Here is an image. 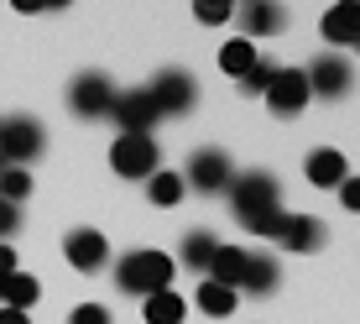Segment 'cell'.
<instances>
[{
	"label": "cell",
	"instance_id": "obj_22",
	"mask_svg": "<svg viewBox=\"0 0 360 324\" xmlns=\"http://www.w3.org/2000/svg\"><path fill=\"white\" fill-rule=\"evenodd\" d=\"M256 58H262V53H256V47H251V42L240 37V42H230L225 53H219V63H225V73H235V79H245V73L256 68Z\"/></svg>",
	"mask_w": 360,
	"mask_h": 324
},
{
	"label": "cell",
	"instance_id": "obj_21",
	"mask_svg": "<svg viewBox=\"0 0 360 324\" xmlns=\"http://www.w3.org/2000/svg\"><path fill=\"white\" fill-rule=\"evenodd\" d=\"M240 288L271 293V288H277V261H271V256H251V261H245V282H240Z\"/></svg>",
	"mask_w": 360,
	"mask_h": 324
},
{
	"label": "cell",
	"instance_id": "obj_31",
	"mask_svg": "<svg viewBox=\"0 0 360 324\" xmlns=\"http://www.w3.org/2000/svg\"><path fill=\"white\" fill-rule=\"evenodd\" d=\"M11 278H16V251H11V246H0V288H6Z\"/></svg>",
	"mask_w": 360,
	"mask_h": 324
},
{
	"label": "cell",
	"instance_id": "obj_12",
	"mask_svg": "<svg viewBox=\"0 0 360 324\" xmlns=\"http://www.w3.org/2000/svg\"><path fill=\"white\" fill-rule=\"evenodd\" d=\"M245 261H251V251H240V246H219L214 256H209V282H219V288H235L240 293V282H245Z\"/></svg>",
	"mask_w": 360,
	"mask_h": 324
},
{
	"label": "cell",
	"instance_id": "obj_27",
	"mask_svg": "<svg viewBox=\"0 0 360 324\" xmlns=\"http://www.w3.org/2000/svg\"><path fill=\"white\" fill-rule=\"evenodd\" d=\"M230 11H235L230 0H198V6H193V16L204 21V27H214V21H225V16H230Z\"/></svg>",
	"mask_w": 360,
	"mask_h": 324
},
{
	"label": "cell",
	"instance_id": "obj_2",
	"mask_svg": "<svg viewBox=\"0 0 360 324\" xmlns=\"http://www.w3.org/2000/svg\"><path fill=\"white\" fill-rule=\"evenodd\" d=\"M230 204H235V220H240V225L262 220L266 209H277V178H271V173H245V178H235Z\"/></svg>",
	"mask_w": 360,
	"mask_h": 324
},
{
	"label": "cell",
	"instance_id": "obj_17",
	"mask_svg": "<svg viewBox=\"0 0 360 324\" xmlns=\"http://www.w3.org/2000/svg\"><path fill=\"white\" fill-rule=\"evenodd\" d=\"M183 314H188V304H183L172 288L146 298V324H183Z\"/></svg>",
	"mask_w": 360,
	"mask_h": 324
},
{
	"label": "cell",
	"instance_id": "obj_14",
	"mask_svg": "<svg viewBox=\"0 0 360 324\" xmlns=\"http://www.w3.org/2000/svg\"><path fill=\"white\" fill-rule=\"evenodd\" d=\"M288 251H319L324 246V225H319L314 215H288V230L277 235Z\"/></svg>",
	"mask_w": 360,
	"mask_h": 324
},
{
	"label": "cell",
	"instance_id": "obj_20",
	"mask_svg": "<svg viewBox=\"0 0 360 324\" xmlns=\"http://www.w3.org/2000/svg\"><path fill=\"white\" fill-rule=\"evenodd\" d=\"M146 199H152L157 209H172L183 199V178L178 173H152V178H146Z\"/></svg>",
	"mask_w": 360,
	"mask_h": 324
},
{
	"label": "cell",
	"instance_id": "obj_11",
	"mask_svg": "<svg viewBox=\"0 0 360 324\" xmlns=\"http://www.w3.org/2000/svg\"><path fill=\"white\" fill-rule=\"evenodd\" d=\"M63 256H68L79 272H99V267L110 261V241H105L99 230H73L68 241H63Z\"/></svg>",
	"mask_w": 360,
	"mask_h": 324
},
{
	"label": "cell",
	"instance_id": "obj_23",
	"mask_svg": "<svg viewBox=\"0 0 360 324\" xmlns=\"http://www.w3.org/2000/svg\"><path fill=\"white\" fill-rule=\"evenodd\" d=\"M198 309H204V314H214V319L235 314V288H219V282H204V288H198Z\"/></svg>",
	"mask_w": 360,
	"mask_h": 324
},
{
	"label": "cell",
	"instance_id": "obj_30",
	"mask_svg": "<svg viewBox=\"0 0 360 324\" xmlns=\"http://www.w3.org/2000/svg\"><path fill=\"white\" fill-rule=\"evenodd\" d=\"M340 199H345V209H355V215H360V178H345L340 183Z\"/></svg>",
	"mask_w": 360,
	"mask_h": 324
},
{
	"label": "cell",
	"instance_id": "obj_24",
	"mask_svg": "<svg viewBox=\"0 0 360 324\" xmlns=\"http://www.w3.org/2000/svg\"><path fill=\"white\" fill-rule=\"evenodd\" d=\"M32 194V178L21 168H0V204H21Z\"/></svg>",
	"mask_w": 360,
	"mask_h": 324
},
{
	"label": "cell",
	"instance_id": "obj_4",
	"mask_svg": "<svg viewBox=\"0 0 360 324\" xmlns=\"http://www.w3.org/2000/svg\"><path fill=\"white\" fill-rule=\"evenodd\" d=\"M152 105H157V116H183V110H193V94H198V84H193V73H183V68H162L152 79Z\"/></svg>",
	"mask_w": 360,
	"mask_h": 324
},
{
	"label": "cell",
	"instance_id": "obj_18",
	"mask_svg": "<svg viewBox=\"0 0 360 324\" xmlns=\"http://www.w3.org/2000/svg\"><path fill=\"white\" fill-rule=\"evenodd\" d=\"M214 251H219V241H214V235L193 230L188 241H183V251H178V267H198V272H204V267H209V256H214Z\"/></svg>",
	"mask_w": 360,
	"mask_h": 324
},
{
	"label": "cell",
	"instance_id": "obj_32",
	"mask_svg": "<svg viewBox=\"0 0 360 324\" xmlns=\"http://www.w3.org/2000/svg\"><path fill=\"white\" fill-rule=\"evenodd\" d=\"M0 324H32L27 314H16V309H0Z\"/></svg>",
	"mask_w": 360,
	"mask_h": 324
},
{
	"label": "cell",
	"instance_id": "obj_1",
	"mask_svg": "<svg viewBox=\"0 0 360 324\" xmlns=\"http://www.w3.org/2000/svg\"><path fill=\"white\" fill-rule=\"evenodd\" d=\"M172 272H178V261H172L167 251H131V256L115 267V282H120V293L152 298V293H167Z\"/></svg>",
	"mask_w": 360,
	"mask_h": 324
},
{
	"label": "cell",
	"instance_id": "obj_28",
	"mask_svg": "<svg viewBox=\"0 0 360 324\" xmlns=\"http://www.w3.org/2000/svg\"><path fill=\"white\" fill-rule=\"evenodd\" d=\"M68 324H110V314H105L99 304H79V309L68 314Z\"/></svg>",
	"mask_w": 360,
	"mask_h": 324
},
{
	"label": "cell",
	"instance_id": "obj_10",
	"mask_svg": "<svg viewBox=\"0 0 360 324\" xmlns=\"http://www.w3.org/2000/svg\"><path fill=\"white\" fill-rule=\"evenodd\" d=\"M303 79H308V94L340 99L345 89H350V63H345L340 53H324V58H314V68H308Z\"/></svg>",
	"mask_w": 360,
	"mask_h": 324
},
{
	"label": "cell",
	"instance_id": "obj_7",
	"mask_svg": "<svg viewBox=\"0 0 360 324\" xmlns=\"http://www.w3.org/2000/svg\"><path fill=\"white\" fill-rule=\"evenodd\" d=\"M188 183L198 194H225L230 183H235V173H230V157L219 152V147H204V152H193V162H188ZM183 183V189H188Z\"/></svg>",
	"mask_w": 360,
	"mask_h": 324
},
{
	"label": "cell",
	"instance_id": "obj_19",
	"mask_svg": "<svg viewBox=\"0 0 360 324\" xmlns=\"http://www.w3.org/2000/svg\"><path fill=\"white\" fill-rule=\"evenodd\" d=\"M37 278H27V272H16V278L6 282V288H0V304L6 309H16V314H27V304H37Z\"/></svg>",
	"mask_w": 360,
	"mask_h": 324
},
{
	"label": "cell",
	"instance_id": "obj_29",
	"mask_svg": "<svg viewBox=\"0 0 360 324\" xmlns=\"http://www.w3.org/2000/svg\"><path fill=\"white\" fill-rule=\"evenodd\" d=\"M16 225H21V209L16 204H0V246H6V235H16Z\"/></svg>",
	"mask_w": 360,
	"mask_h": 324
},
{
	"label": "cell",
	"instance_id": "obj_25",
	"mask_svg": "<svg viewBox=\"0 0 360 324\" xmlns=\"http://www.w3.org/2000/svg\"><path fill=\"white\" fill-rule=\"evenodd\" d=\"M277 73H282V68L271 63V58H256V68L245 73L240 84H245V94H266V89H271V79H277Z\"/></svg>",
	"mask_w": 360,
	"mask_h": 324
},
{
	"label": "cell",
	"instance_id": "obj_8",
	"mask_svg": "<svg viewBox=\"0 0 360 324\" xmlns=\"http://www.w3.org/2000/svg\"><path fill=\"white\" fill-rule=\"evenodd\" d=\"M110 116L120 120V136H152L157 126V105L146 89H131V94H115V110Z\"/></svg>",
	"mask_w": 360,
	"mask_h": 324
},
{
	"label": "cell",
	"instance_id": "obj_34",
	"mask_svg": "<svg viewBox=\"0 0 360 324\" xmlns=\"http://www.w3.org/2000/svg\"><path fill=\"white\" fill-rule=\"evenodd\" d=\"M0 168H6V162H0Z\"/></svg>",
	"mask_w": 360,
	"mask_h": 324
},
{
	"label": "cell",
	"instance_id": "obj_13",
	"mask_svg": "<svg viewBox=\"0 0 360 324\" xmlns=\"http://www.w3.org/2000/svg\"><path fill=\"white\" fill-rule=\"evenodd\" d=\"M345 178H350V173H345V157L334 152V147H319V152L308 157V183H314V189H340Z\"/></svg>",
	"mask_w": 360,
	"mask_h": 324
},
{
	"label": "cell",
	"instance_id": "obj_16",
	"mask_svg": "<svg viewBox=\"0 0 360 324\" xmlns=\"http://www.w3.org/2000/svg\"><path fill=\"white\" fill-rule=\"evenodd\" d=\"M240 21H245V32H251V37H271V32L288 27V11H282V6H262V0H256V6H240Z\"/></svg>",
	"mask_w": 360,
	"mask_h": 324
},
{
	"label": "cell",
	"instance_id": "obj_6",
	"mask_svg": "<svg viewBox=\"0 0 360 324\" xmlns=\"http://www.w3.org/2000/svg\"><path fill=\"white\" fill-rule=\"evenodd\" d=\"M68 105H73V116H110L115 110V84L105 79V73H79L73 79V89H68Z\"/></svg>",
	"mask_w": 360,
	"mask_h": 324
},
{
	"label": "cell",
	"instance_id": "obj_5",
	"mask_svg": "<svg viewBox=\"0 0 360 324\" xmlns=\"http://www.w3.org/2000/svg\"><path fill=\"white\" fill-rule=\"evenodd\" d=\"M110 168H115L120 178H152L157 173V142L152 136H115Z\"/></svg>",
	"mask_w": 360,
	"mask_h": 324
},
{
	"label": "cell",
	"instance_id": "obj_3",
	"mask_svg": "<svg viewBox=\"0 0 360 324\" xmlns=\"http://www.w3.org/2000/svg\"><path fill=\"white\" fill-rule=\"evenodd\" d=\"M37 152H42V126H37L32 116L0 120V162H6V168H16V162H32Z\"/></svg>",
	"mask_w": 360,
	"mask_h": 324
},
{
	"label": "cell",
	"instance_id": "obj_26",
	"mask_svg": "<svg viewBox=\"0 0 360 324\" xmlns=\"http://www.w3.org/2000/svg\"><path fill=\"white\" fill-rule=\"evenodd\" d=\"M251 235H271V241H277L282 230H288V209H266L262 220H251V225H245Z\"/></svg>",
	"mask_w": 360,
	"mask_h": 324
},
{
	"label": "cell",
	"instance_id": "obj_33",
	"mask_svg": "<svg viewBox=\"0 0 360 324\" xmlns=\"http://www.w3.org/2000/svg\"><path fill=\"white\" fill-rule=\"evenodd\" d=\"M355 47H360V32H355Z\"/></svg>",
	"mask_w": 360,
	"mask_h": 324
},
{
	"label": "cell",
	"instance_id": "obj_15",
	"mask_svg": "<svg viewBox=\"0 0 360 324\" xmlns=\"http://www.w3.org/2000/svg\"><path fill=\"white\" fill-rule=\"evenodd\" d=\"M360 32V6H329L324 11V37L334 47H350Z\"/></svg>",
	"mask_w": 360,
	"mask_h": 324
},
{
	"label": "cell",
	"instance_id": "obj_9",
	"mask_svg": "<svg viewBox=\"0 0 360 324\" xmlns=\"http://www.w3.org/2000/svg\"><path fill=\"white\" fill-rule=\"evenodd\" d=\"M308 79H303V68H282L277 79H271V89H266V105H271V116H297V110L308 105Z\"/></svg>",
	"mask_w": 360,
	"mask_h": 324
}]
</instances>
